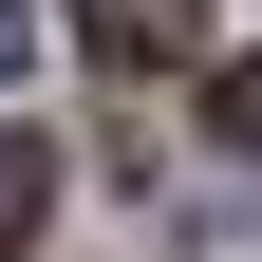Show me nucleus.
Segmentation results:
<instances>
[{
    "mask_svg": "<svg viewBox=\"0 0 262 262\" xmlns=\"http://www.w3.org/2000/svg\"><path fill=\"white\" fill-rule=\"evenodd\" d=\"M75 38L113 75H169V56H206V0H75Z\"/></svg>",
    "mask_w": 262,
    "mask_h": 262,
    "instance_id": "nucleus-1",
    "label": "nucleus"
},
{
    "mask_svg": "<svg viewBox=\"0 0 262 262\" xmlns=\"http://www.w3.org/2000/svg\"><path fill=\"white\" fill-rule=\"evenodd\" d=\"M38 225H56V131H19V113H0V262L38 244Z\"/></svg>",
    "mask_w": 262,
    "mask_h": 262,
    "instance_id": "nucleus-2",
    "label": "nucleus"
},
{
    "mask_svg": "<svg viewBox=\"0 0 262 262\" xmlns=\"http://www.w3.org/2000/svg\"><path fill=\"white\" fill-rule=\"evenodd\" d=\"M206 131H225V150H262V56H225V94H206Z\"/></svg>",
    "mask_w": 262,
    "mask_h": 262,
    "instance_id": "nucleus-3",
    "label": "nucleus"
},
{
    "mask_svg": "<svg viewBox=\"0 0 262 262\" xmlns=\"http://www.w3.org/2000/svg\"><path fill=\"white\" fill-rule=\"evenodd\" d=\"M19 75H38V0H0V94H19Z\"/></svg>",
    "mask_w": 262,
    "mask_h": 262,
    "instance_id": "nucleus-4",
    "label": "nucleus"
}]
</instances>
